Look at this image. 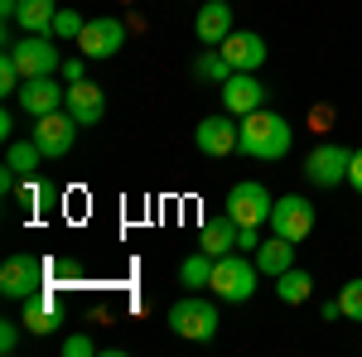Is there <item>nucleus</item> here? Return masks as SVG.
<instances>
[{"instance_id": "obj_1", "label": "nucleus", "mask_w": 362, "mask_h": 357, "mask_svg": "<svg viewBox=\"0 0 362 357\" xmlns=\"http://www.w3.org/2000/svg\"><path fill=\"white\" fill-rule=\"evenodd\" d=\"M290 145H295V131H290V121H285L280 111L261 107V111H251V116H242L237 150H242L247 160H285Z\"/></svg>"}, {"instance_id": "obj_2", "label": "nucleus", "mask_w": 362, "mask_h": 357, "mask_svg": "<svg viewBox=\"0 0 362 357\" xmlns=\"http://www.w3.org/2000/svg\"><path fill=\"white\" fill-rule=\"evenodd\" d=\"M256 280H261L256 256H237V251H227V256L213 261V280H208V290H213L223 304H247L251 295H256Z\"/></svg>"}, {"instance_id": "obj_3", "label": "nucleus", "mask_w": 362, "mask_h": 357, "mask_svg": "<svg viewBox=\"0 0 362 357\" xmlns=\"http://www.w3.org/2000/svg\"><path fill=\"white\" fill-rule=\"evenodd\" d=\"M218 324H223V314H218V304H213V300H194V295H184V300L169 309V333H179V338H189V343H208V338H218Z\"/></svg>"}, {"instance_id": "obj_4", "label": "nucleus", "mask_w": 362, "mask_h": 357, "mask_svg": "<svg viewBox=\"0 0 362 357\" xmlns=\"http://www.w3.org/2000/svg\"><path fill=\"white\" fill-rule=\"evenodd\" d=\"M348 169H353V150L338 145V140H324V145H314V150L305 155V179L319 184V189L348 184Z\"/></svg>"}, {"instance_id": "obj_5", "label": "nucleus", "mask_w": 362, "mask_h": 357, "mask_svg": "<svg viewBox=\"0 0 362 357\" xmlns=\"http://www.w3.org/2000/svg\"><path fill=\"white\" fill-rule=\"evenodd\" d=\"M271 208H276V198H271L266 184H256V179L232 184V189H227V203H223V213H232L242 227H261V222H271Z\"/></svg>"}, {"instance_id": "obj_6", "label": "nucleus", "mask_w": 362, "mask_h": 357, "mask_svg": "<svg viewBox=\"0 0 362 357\" xmlns=\"http://www.w3.org/2000/svg\"><path fill=\"white\" fill-rule=\"evenodd\" d=\"M121 44H126V25H121L116 15H92L87 29L78 34V54L92 58V63L116 58V54H121Z\"/></svg>"}, {"instance_id": "obj_7", "label": "nucleus", "mask_w": 362, "mask_h": 357, "mask_svg": "<svg viewBox=\"0 0 362 357\" xmlns=\"http://www.w3.org/2000/svg\"><path fill=\"white\" fill-rule=\"evenodd\" d=\"M10 54H15V63H20L25 78H44V73H58V68H63V54H58L54 34H25V39H15Z\"/></svg>"}, {"instance_id": "obj_8", "label": "nucleus", "mask_w": 362, "mask_h": 357, "mask_svg": "<svg viewBox=\"0 0 362 357\" xmlns=\"http://www.w3.org/2000/svg\"><path fill=\"white\" fill-rule=\"evenodd\" d=\"M271 232L300 247L309 232H314V203H309V198H300V193L276 198V208H271Z\"/></svg>"}, {"instance_id": "obj_9", "label": "nucleus", "mask_w": 362, "mask_h": 357, "mask_svg": "<svg viewBox=\"0 0 362 357\" xmlns=\"http://www.w3.org/2000/svg\"><path fill=\"white\" fill-rule=\"evenodd\" d=\"M39 285H44V261L39 256H29V251L5 256V266H0V295L5 300H29Z\"/></svg>"}, {"instance_id": "obj_10", "label": "nucleus", "mask_w": 362, "mask_h": 357, "mask_svg": "<svg viewBox=\"0 0 362 357\" xmlns=\"http://www.w3.org/2000/svg\"><path fill=\"white\" fill-rule=\"evenodd\" d=\"M63 102H68V83H63L58 73L25 78V87H20V111H25L29 121H39V116H49V111H63Z\"/></svg>"}, {"instance_id": "obj_11", "label": "nucleus", "mask_w": 362, "mask_h": 357, "mask_svg": "<svg viewBox=\"0 0 362 357\" xmlns=\"http://www.w3.org/2000/svg\"><path fill=\"white\" fill-rule=\"evenodd\" d=\"M34 145L44 150V160H63L68 150H73V140H78V121L68 116V107L63 111H49V116H39L34 121Z\"/></svg>"}, {"instance_id": "obj_12", "label": "nucleus", "mask_w": 362, "mask_h": 357, "mask_svg": "<svg viewBox=\"0 0 362 357\" xmlns=\"http://www.w3.org/2000/svg\"><path fill=\"white\" fill-rule=\"evenodd\" d=\"M237 136H242V121H237L232 111H223V116H203V121H198L194 145L208 160H227V155L237 150Z\"/></svg>"}, {"instance_id": "obj_13", "label": "nucleus", "mask_w": 362, "mask_h": 357, "mask_svg": "<svg viewBox=\"0 0 362 357\" xmlns=\"http://www.w3.org/2000/svg\"><path fill=\"white\" fill-rule=\"evenodd\" d=\"M261 107H266V87H261L256 73H232L223 83V111H232L237 121L251 116V111H261Z\"/></svg>"}, {"instance_id": "obj_14", "label": "nucleus", "mask_w": 362, "mask_h": 357, "mask_svg": "<svg viewBox=\"0 0 362 357\" xmlns=\"http://www.w3.org/2000/svg\"><path fill=\"white\" fill-rule=\"evenodd\" d=\"M223 54L232 63V73H256L261 63H266V39L256 34V29H232L223 39Z\"/></svg>"}, {"instance_id": "obj_15", "label": "nucleus", "mask_w": 362, "mask_h": 357, "mask_svg": "<svg viewBox=\"0 0 362 357\" xmlns=\"http://www.w3.org/2000/svg\"><path fill=\"white\" fill-rule=\"evenodd\" d=\"M63 107H68V116H73L78 126H97V121L107 116V92L97 83H87V78L83 83H68V102H63Z\"/></svg>"}, {"instance_id": "obj_16", "label": "nucleus", "mask_w": 362, "mask_h": 357, "mask_svg": "<svg viewBox=\"0 0 362 357\" xmlns=\"http://www.w3.org/2000/svg\"><path fill=\"white\" fill-rule=\"evenodd\" d=\"M194 34H198L203 49H223V39L232 34V5L227 0H208L194 20Z\"/></svg>"}, {"instance_id": "obj_17", "label": "nucleus", "mask_w": 362, "mask_h": 357, "mask_svg": "<svg viewBox=\"0 0 362 357\" xmlns=\"http://www.w3.org/2000/svg\"><path fill=\"white\" fill-rule=\"evenodd\" d=\"M237 232H242V222L223 213V218H208L203 222V232H198V247L208 251V256H227V251H237Z\"/></svg>"}, {"instance_id": "obj_18", "label": "nucleus", "mask_w": 362, "mask_h": 357, "mask_svg": "<svg viewBox=\"0 0 362 357\" xmlns=\"http://www.w3.org/2000/svg\"><path fill=\"white\" fill-rule=\"evenodd\" d=\"M256 256V266L261 275H285L295 266V242H285V237H271V242H261V247L251 251Z\"/></svg>"}, {"instance_id": "obj_19", "label": "nucleus", "mask_w": 362, "mask_h": 357, "mask_svg": "<svg viewBox=\"0 0 362 357\" xmlns=\"http://www.w3.org/2000/svg\"><path fill=\"white\" fill-rule=\"evenodd\" d=\"M54 15H58V0H20L15 25L25 29V34H49L54 29Z\"/></svg>"}, {"instance_id": "obj_20", "label": "nucleus", "mask_w": 362, "mask_h": 357, "mask_svg": "<svg viewBox=\"0 0 362 357\" xmlns=\"http://www.w3.org/2000/svg\"><path fill=\"white\" fill-rule=\"evenodd\" d=\"M25 304V314H20V324H25L29 333H54L58 329V314H54V304H49V295L44 290H34L29 300H20Z\"/></svg>"}, {"instance_id": "obj_21", "label": "nucleus", "mask_w": 362, "mask_h": 357, "mask_svg": "<svg viewBox=\"0 0 362 357\" xmlns=\"http://www.w3.org/2000/svg\"><path fill=\"white\" fill-rule=\"evenodd\" d=\"M276 295L285 304H305L309 295H314V275L300 271V266H290L285 275H276Z\"/></svg>"}, {"instance_id": "obj_22", "label": "nucleus", "mask_w": 362, "mask_h": 357, "mask_svg": "<svg viewBox=\"0 0 362 357\" xmlns=\"http://www.w3.org/2000/svg\"><path fill=\"white\" fill-rule=\"evenodd\" d=\"M213 261H218V256H208L203 247H198L194 256H184V266H179L184 290H208V280H213Z\"/></svg>"}, {"instance_id": "obj_23", "label": "nucleus", "mask_w": 362, "mask_h": 357, "mask_svg": "<svg viewBox=\"0 0 362 357\" xmlns=\"http://www.w3.org/2000/svg\"><path fill=\"white\" fill-rule=\"evenodd\" d=\"M39 160H44V150L34 145V136H29V140H10V150H5V165L15 169L20 179H29V174L39 169Z\"/></svg>"}, {"instance_id": "obj_24", "label": "nucleus", "mask_w": 362, "mask_h": 357, "mask_svg": "<svg viewBox=\"0 0 362 357\" xmlns=\"http://www.w3.org/2000/svg\"><path fill=\"white\" fill-rule=\"evenodd\" d=\"M194 78H198V83H218V87H223L227 78H232L227 54H223V49H218V54H198L194 58Z\"/></svg>"}, {"instance_id": "obj_25", "label": "nucleus", "mask_w": 362, "mask_h": 357, "mask_svg": "<svg viewBox=\"0 0 362 357\" xmlns=\"http://www.w3.org/2000/svg\"><path fill=\"white\" fill-rule=\"evenodd\" d=\"M83 29H87V15H78V10H58L49 34H54V39H73V44H78V34H83Z\"/></svg>"}, {"instance_id": "obj_26", "label": "nucleus", "mask_w": 362, "mask_h": 357, "mask_svg": "<svg viewBox=\"0 0 362 357\" xmlns=\"http://www.w3.org/2000/svg\"><path fill=\"white\" fill-rule=\"evenodd\" d=\"M15 193H20V203H25L29 213H34V208H44V203L54 198V189H44L34 174H29V179H20V189H15Z\"/></svg>"}, {"instance_id": "obj_27", "label": "nucleus", "mask_w": 362, "mask_h": 357, "mask_svg": "<svg viewBox=\"0 0 362 357\" xmlns=\"http://www.w3.org/2000/svg\"><path fill=\"white\" fill-rule=\"evenodd\" d=\"M338 304H343V319H353V324H362V275L343 285V295H338Z\"/></svg>"}, {"instance_id": "obj_28", "label": "nucleus", "mask_w": 362, "mask_h": 357, "mask_svg": "<svg viewBox=\"0 0 362 357\" xmlns=\"http://www.w3.org/2000/svg\"><path fill=\"white\" fill-rule=\"evenodd\" d=\"M58 353H63V357H92V353H97V343H92L87 333H68Z\"/></svg>"}, {"instance_id": "obj_29", "label": "nucleus", "mask_w": 362, "mask_h": 357, "mask_svg": "<svg viewBox=\"0 0 362 357\" xmlns=\"http://www.w3.org/2000/svg\"><path fill=\"white\" fill-rule=\"evenodd\" d=\"M20 329H25V324H15V319L0 324V353L5 357H15V348H20Z\"/></svg>"}, {"instance_id": "obj_30", "label": "nucleus", "mask_w": 362, "mask_h": 357, "mask_svg": "<svg viewBox=\"0 0 362 357\" xmlns=\"http://www.w3.org/2000/svg\"><path fill=\"white\" fill-rule=\"evenodd\" d=\"M58 78H63V83H83V78H87V58H63Z\"/></svg>"}, {"instance_id": "obj_31", "label": "nucleus", "mask_w": 362, "mask_h": 357, "mask_svg": "<svg viewBox=\"0 0 362 357\" xmlns=\"http://www.w3.org/2000/svg\"><path fill=\"white\" fill-rule=\"evenodd\" d=\"M261 247V227H242L237 232V251H256Z\"/></svg>"}, {"instance_id": "obj_32", "label": "nucleus", "mask_w": 362, "mask_h": 357, "mask_svg": "<svg viewBox=\"0 0 362 357\" xmlns=\"http://www.w3.org/2000/svg\"><path fill=\"white\" fill-rule=\"evenodd\" d=\"M348 184L362 193V150H353V169H348Z\"/></svg>"}, {"instance_id": "obj_33", "label": "nucleus", "mask_w": 362, "mask_h": 357, "mask_svg": "<svg viewBox=\"0 0 362 357\" xmlns=\"http://www.w3.org/2000/svg\"><path fill=\"white\" fill-rule=\"evenodd\" d=\"M0 136H5V140L15 136V111H0Z\"/></svg>"}]
</instances>
